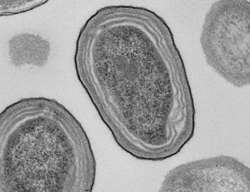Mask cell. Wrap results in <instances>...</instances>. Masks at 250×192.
I'll return each instance as SVG.
<instances>
[{"label":"cell","instance_id":"6da1fadb","mask_svg":"<svg viewBox=\"0 0 250 192\" xmlns=\"http://www.w3.org/2000/svg\"><path fill=\"white\" fill-rule=\"evenodd\" d=\"M96 27L77 49L78 74L125 150L160 161L193 133L194 108L181 57L159 17L138 14Z\"/></svg>","mask_w":250,"mask_h":192},{"label":"cell","instance_id":"7a4b0ae2","mask_svg":"<svg viewBox=\"0 0 250 192\" xmlns=\"http://www.w3.org/2000/svg\"><path fill=\"white\" fill-rule=\"evenodd\" d=\"M250 169L226 156L188 162L169 171L160 192H250Z\"/></svg>","mask_w":250,"mask_h":192}]
</instances>
